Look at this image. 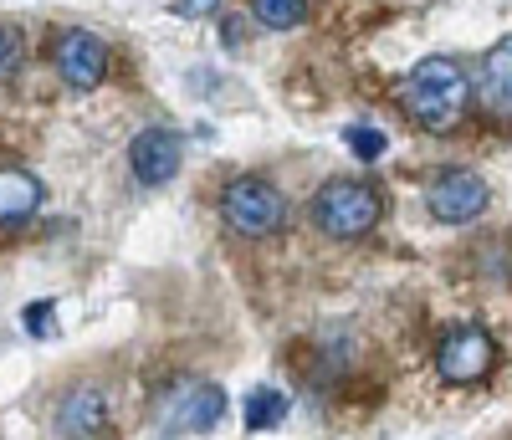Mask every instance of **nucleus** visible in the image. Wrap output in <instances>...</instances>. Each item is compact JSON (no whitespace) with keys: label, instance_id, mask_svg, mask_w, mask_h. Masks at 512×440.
Segmentation results:
<instances>
[{"label":"nucleus","instance_id":"f257e3e1","mask_svg":"<svg viewBox=\"0 0 512 440\" xmlns=\"http://www.w3.org/2000/svg\"><path fill=\"white\" fill-rule=\"evenodd\" d=\"M405 103L415 113L420 128L431 134H451L461 123L466 103H472V82L456 67V57H425L410 67V82H405Z\"/></svg>","mask_w":512,"mask_h":440},{"label":"nucleus","instance_id":"f03ea898","mask_svg":"<svg viewBox=\"0 0 512 440\" xmlns=\"http://www.w3.org/2000/svg\"><path fill=\"white\" fill-rule=\"evenodd\" d=\"M221 415H226V389L205 384V379H175L169 389H159V400H154V430L164 440L216 430Z\"/></svg>","mask_w":512,"mask_h":440},{"label":"nucleus","instance_id":"7ed1b4c3","mask_svg":"<svg viewBox=\"0 0 512 440\" xmlns=\"http://www.w3.org/2000/svg\"><path fill=\"white\" fill-rule=\"evenodd\" d=\"M379 190L359 185V180H328L313 195V226L333 241H359L379 226Z\"/></svg>","mask_w":512,"mask_h":440},{"label":"nucleus","instance_id":"20e7f679","mask_svg":"<svg viewBox=\"0 0 512 440\" xmlns=\"http://www.w3.org/2000/svg\"><path fill=\"white\" fill-rule=\"evenodd\" d=\"M221 220L236 236H272L287 226V200L277 185L256 180V174H241V180L226 185L221 195Z\"/></svg>","mask_w":512,"mask_h":440},{"label":"nucleus","instance_id":"39448f33","mask_svg":"<svg viewBox=\"0 0 512 440\" xmlns=\"http://www.w3.org/2000/svg\"><path fill=\"white\" fill-rule=\"evenodd\" d=\"M487 180L472 169H446L431 180V190H425V205H431L436 220H446V226H466V220H477L487 210Z\"/></svg>","mask_w":512,"mask_h":440},{"label":"nucleus","instance_id":"423d86ee","mask_svg":"<svg viewBox=\"0 0 512 440\" xmlns=\"http://www.w3.org/2000/svg\"><path fill=\"white\" fill-rule=\"evenodd\" d=\"M492 359H497V343L482 328H456L436 348V369H441L446 384H477V379H487Z\"/></svg>","mask_w":512,"mask_h":440},{"label":"nucleus","instance_id":"0eeeda50","mask_svg":"<svg viewBox=\"0 0 512 440\" xmlns=\"http://www.w3.org/2000/svg\"><path fill=\"white\" fill-rule=\"evenodd\" d=\"M180 159H185V139L175 128H144V134L128 144V164H134L139 185H169L180 174Z\"/></svg>","mask_w":512,"mask_h":440},{"label":"nucleus","instance_id":"6e6552de","mask_svg":"<svg viewBox=\"0 0 512 440\" xmlns=\"http://www.w3.org/2000/svg\"><path fill=\"white\" fill-rule=\"evenodd\" d=\"M52 62L67 87H98L108 77V47L93 31H62L52 47Z\"/></svg>","mask_w":512,"mask_h":440},{"label":"nucleus","instance_id":"1a4fd4ad","mask_svg":"<svg viewBox=\"0 0 512 440\" xmlns=\"http://www.w3.org/2000/svg\"><path fill=\"white\" fill-rule=\"evenodd\" d=\"M477 103H482L487 118L512 123V36H502L497 47L482 57V72H477Z\"/></svg>","mask_w":512,"mask_h":440},{"label":"nucleus","instance_id":"9d476101","mask_svg":"<svg viewBox=\"0 0 512 440\" xmlns=\"http://www.w3.org/2000/svg\"><path fill=\"white\" fill-rule=\"evenodd\" d=\"M62 440H108V400L103 389H72L57 410Z\"/></svg>","mask_w":512,"mask_h":440},{"label":"nucleus","instance_id":"9b49d317","mask_svg":"<svg viewBox=\"0 0 512 440\" xmlns=\"http://www.w3.org/2000/svg\"><path fill=\"white\" fill-rule=\"evenodd\" d=\"M41 205V185L26 169H0V226H21Z\"/></svg>","mask_w":512,"mask_h":440},{"label":"nucleus","instance_id":"f8f14e48","mask_svg":"<svg viewBox=\"0 0 512 440\" xmlns=\"http://www.w3.org/2000/svg\"><path fill=\"white\" fill-rule=\"evenodd\" d=\"M287 420V394L282 389H251L246 394V430H272Z\"/></svg>","mask_w":512,"mask_h":440},{"label":"nucleus","instance_id":"ddd939ff","mask_svg":"<svg viewBox=\"0 0 512 440\" xmlns=\"http://www.w3.org/2000/svg\"><path fill=\"white\" fill-rule=\"evenodd\" d=\"M251 6H256V21L272 31H292L308 16V0H251Z\"/></svg>","mask_w":512,"mask_h":440},{"label":"nucleus","instance_id":"4468645a","mask_svg":"<svg viewBox=\"0 0 512 440\" xmlns=\"http://www.w3.org/2000/svg\"><path fill=\"white\" fill-rule=\"evenodd\" d=\"M344 144L364 159V164H374L379 154H384V144H390V139H384L379 134V128H349V134H344Z\"/></svg>","mask_w":512,"mask_h":440},{"label":"nucleus","instance_id":"2eb2a0df","mask_svg":"<svg viewBox=\"0 0 512 440\" xmlns=\"http://www.w3.org/2000/svg\"><path fill=\"white\" fill-rule=\"evenodd\" d=\"M26 333L31 338H57V302H31L26 307Z\"/></svg>","mask_w":512,"mask_h":440},{"label":"nucleus","instance_id":"dca6fc26","mask_svg":"<svg viewBox=\"0 0 512 440\" xmlns=\"http://www.w3.org/2000/svg\"><path fill=\"white\" fill-rule=\"evenodd\" d=\"M11 62H16V36H11L6 26H0V72H6Z\"/></svg>","mask_w":512,"mask_h":440}]
</instances>
